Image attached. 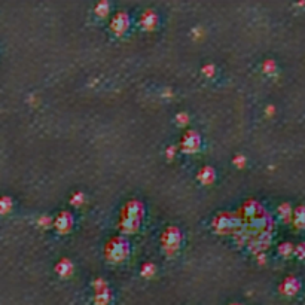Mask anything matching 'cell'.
<instances>
[{"instance_id": "19", "label": "cell", "mask_w": 305, "mask_h": 305, "mask_svg": "<svg viewBox=\"0 0 305 305\" xmlns=\"http://www.w3.org/2000/svg\"><path fill=\"white\" fill-rule=\"evenodd\" d=\"M278 250H280L281 255H289V253H292L293 246H292L290 243H284V244H281V246L278 247Z\"/></svg>"}, {"instance_id": "24", "label": "cell", "mask_w": 305, "mask_h": 305, "mask_svg": "<svg viewBox=\"0 0 305 305\" xmlns=\"http://www.w3.org/2000/svg\"><path fill=\"white\" fill-rule=\"evenodd\" d=\"M232 305H240V304H232Z\"/></svg>"}, {"instance_id": "11", "label": "cell", "mask_w": 305, "mask_h": 305, "mask_svg": "<svg viewBox=\"0 0 305 305\" xmlns=\"http://www.w3.org/2000/svg\"><path fill=\"white\" fill-rule=\"evenodd\" d=\"M55 269H57V272H58L61 277H69V275L73 272V265H72V262L70 261L63 259V261H60L57 263Z\"/></svg>"}, {"instance_id": "5", "label": "cell", "mask_w": 305, "mask_h": 305, "mask_svg": "<svg viewBox=\"0 0 305 305\" xmlns=\"http://www.w3.org/2000/svg\"><path fill=\"white\" fill-rule=\"evenodd\" d=\"M200 144H201V137L195 131L185 132V135L182 137V141H180V147L186 154H192V152L198 150Z\"/></svg>"}, {"instance_id": "3", "label": "cell", "mask_w": 305, "mask_h": 305, "mask_svg": "<svg viewBox=\"0 0 305 305\" xmlns=\"http://www.w3.org/2000/svg\"><path fill=\"white\" fill-rule=\"evenodd\" d=\"M215 228L218 232L228 234L240 228V218L232 213H220L218 218L215 219Z\"/></svg>"}, {"instance_id": "4", "label": "cell", "mask_w": 305, "mask_h": 305, "mask_svg": "<svg viewBox=\"0 0 305 305\" xmlns=\"http://www.w3.org/2000/svg\"><path fill=\"white\" fill-rule=\"evenodd\" d=\"M182 238L183 237H182L180 229H177L176 226H170L163 234V246L167 250H176V249H179V246L182 243Z\"/></svg>"}, {"instance_id": "6", "label": "cell", "mask_w": 305, "mask_h": 305, "mask_svg": "<svg viewBox=\"0 0 305 305\" xmlns=\"http://www.w3.org/2000/svg\"><path fill=\"white\" fill-rule=\"evenodd\" d=\"M130 27V17L125 12H118L112 21H110V29L116 33V35H122L128 30Z\"/></svg>"}, {"instance_id": "23", "label": "cell", "mask_w": 305, "mask_h": 305, "mask_svg": "<svg viewBox=\"0 0 305 305\" xmlns=\"http://www.w3.org/2000/svg\"><path fill=\"white\" fill-rule=\"evenodd\" d=\"M212 70L215 72V67H213V66H207V67H204V72H206V75H212Z\"/></svg>"}, {"instance_id": "9", "label": "cell", "mask_w": 305, "mask_h": 305, "mask_svg": "<svg viewBox=\"0 0 305 305\" xmlns=\"http://www.w3.org/2000/svg\"><path fill=\"white\" fill-rule=\"evenodd\" d=\"M140 24H141L143 29L152 30V29H155L157 24H158V15H157L154 11H146V12L141 15V18H140Z\"/></svg>"}, {"instance_id": "12", "label": "cell", "mask_w": 305, "mask_h": 305, "mask_svg": "<svg viewBox=\"0 0 305 305\" xmlns=\"http://www.w3.org/2000/svg\"><path fill=\"white\" fill-rule=\"evenodd\" d=\"M215 177H216V173H215V170H213L212 167H204V169H201L200 173H198V179H200L203 183H212V182L215 180Z\"/></svg>"}, {"instance_id": "13", "label": "cell", "mask_w": 305, "mask_h": 305, "mask_svg": "<svg viewBox=\"0 0 305 305\" xmlns=\"http://www.w3.org/2000/svg\"><path fill=\"white\" fill-rule=\"evenodd\" d=\"M292 218H293V223H295L298 228H305V207L304 206L298 207V209L293 212Z\"/></svg>"}, {"instance_id": "10", "label": "cell", "mask_w": 305, "mask_h": 305, "mask_svg": "<svg viewBox=\"0 0 305 305\" xmlns=\"http://www.w3.org/2000/svg\"><path fill=\"white\" fill-rule=\"evenodd\" d=\"M261 210L262 207L258 204V203H255V201H249V203H246L244 207H243V213H244V216H246V218L253 219V220L261 218V215H259Z\"/></svg>"}, {"instance_id": "17", "label": "cell", "mask_w": 305, "mask_h": 305, "mask_svg": "<svg viewBox=\"0 0 305 305\" xmlns=\"http://www.w3.org/2000/svg\"><path fill=\"white\" fill-rule=\"evenodd\" d=\"M95 12L98 14V15H107V12H109V3H106V2H101V3H98L97 6H95Z\"/></svg>"}, {"instance_id": "18", "label": "cell", "mask_w": 305, "mask_h": 305, "mask_svg": "<svg viewBox=\"0 0 305 305\" xmlns=\"http://www.w3.org/2000/svg\"><path fill=\"white\" fill-rule=\"evenodd\" d=\"M278 213H280V216L283 219H287L289 216H290V207H289V204H283V206H280V209H278Z\"/></svg>"}, {"instance_id": "2", "label": "cell", "mask_w": 305, "mask_h": 305, "mask_svg": "<svg viewBox=\"0 0 305 305\" xmlns=\"http://www.w3.org/2000/svg\"><path fill=\"white\" fill-rule=\"evenodd\" d=\"M130 253V243L122 237H115L106 244V258L112 262L124 261Z\"/></svg>"}, {"instance_id": "15", "label": "cell", "mask_w": 305, "mask_h": 305, "mask_svg": "<svg viewBox=\"0 0 305 305\" xmlns=\"http://www.w3.org/2000/svg\"><path fill=\"white\" fill-rule=\"evenodd\" d=\"M141 274L144 277H152L155 274V265L154 263H144L141 266Z\"/></svg>"}, {"instance_id": "7", "label": "cell", "mask_w": 305, "mask_h": 305, "mask_svg": "<svg viewBox=\"0 0 305 305\" xmlns=\"http://www.w3.org/2000/svg\"><path fill=\"white\" fill-rule=\"evenodd\" d=\"M299 287H301V283H299L298 278H295V277H287V278L281 283L280 290H281V293H284V295H287V296H293V295L298 293Z\"/></svg>"}, {"instance_id": "1", "label": "cell", "mask_w": 305, "mask_h": 305, "mask_svg": "<svg viewBox=\"0 0 305 305\" xmlns=\"http://www.w3.org/2000/svg\"><path fill=\"white\" fill-rule=\"evenodd\" d=\"M143 204L138 201H130L125 204L121 213V229L124 232H134L137 231L141 219H143Z\"/></svg>"}, {"instance_id": "22", "label": "cell", "mask_w": 305, "mask_h": 305, "mask_svg": "<svg viewBox=\"0 0 305 305\" xmlns=\"http://www.w3.org/2000/svg\"><path fill=\"white\" fill-rule=\"evenodd\" d=\"M186 115L185 113H180V115H177V119H179V122H182V124H185L186 122Z\"/></svg>"}, {"instance_id": "16", "label": "cell", "mask_w": 305, "mask_h": 305, "mask_svg": "<svg viewBox=\"0 0 305 305\" xmlns=\"http://www.w3.org/2000/svg\"><path fill=\"white\" fill-rule=\"evenodd\" d=\"M11 207H12V200L11 198H8V197L0 198V212L2 213H6Z\"/></svg>"}, {"instance_id": "20", "label": "cell", "mask_w": 305, "mask_h": 305, "mask_svg": "<svg viewBox=\"0 0 305 305\" xmlns=\"http://www.w3.org/2000/svg\"><path fill=\"white\" fill-rule=\"evenodd\" d=\"M82 201H84V195L82 194H75L73 197H72V203L75 204V206H79V204H82Z\"/></svg>"}, {"instance_id": "14", "label": "cell", "mask_w": 305, "mask_h": 305, "mask_svg": "<svg viewBox=\"0 0 305 305\" xmlns=\"http://www.w3.org/2000/svg\"><path fill=\"white\" fill-rule=\"evenodd\" d=\"M110 298H112V295H110V292H109L107 289H104V290H100V292L97 293V296H95V304H97V305H107V304H109V301H110Z\"/></svg>"}, {"instance_id": "8", "label": "cell", "mask_w": 305, "mask_h": 305, "mask_svg": "<svg viewBox=\"0 0 305 305\" xmlns=\"http://www.w3.org/2000/svg\"><path fill=\"white\" fill-rule=\"evenodd\" d=\"M72 226H73V218H72V215L67 213V212L60 213V215L57 216V219H55V228H57L58 231H61V232L70 231Z\"/></svg>"}, {"instance_id": "21", "label": "cell", "mask_w": 305, "mask_h": 305, "mask_svg": "<svg viewBox=\"0 0 305 305\" xmlns=\"http://www.w3.org/2000/svg\"><path fill=\"white\" fill-rule=\"evenodd\" d=\"M296 253H298L299 258H305V243L304 244H301V246L296 249Z\"/></svg>"}]
</instances>
